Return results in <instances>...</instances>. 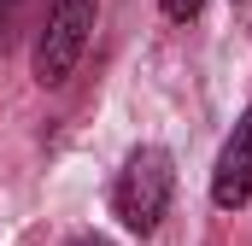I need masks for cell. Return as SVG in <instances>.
Returning <instances> with one entry per match:
<instances>
[{
    "label": "cell",
    "mask_w": 252,
    "mask_h": 246,
    "mask_svg": "<svg viewBox=\"0 0 252 246\" xmlns=\"http://www.w3.org/2000/svg\"><path fill=\"white\" fill-rule=\"evenodd\" d=\"M24 6H30V0H0V59L12 53V41H18V30H24Z\"/></svg>",
    "instance_id": "4"
},
{
    "label": "cell",
    "mask_w": 252,
    "mask_h": 246,
    "mask_svg": "<svg viewBox=\"0 0 252 246\" xmlns=\"http://www.w3.org/2000/svg\"><path fill=\"white\" fill-rule=\"evenodd\" d=\"M199 6H205V0H164V18L188 24V18H199Z\"/></svg>",
    "instance_id": "5"
},
{
    "label": "cell",
    "mask_w": 252,
    "mask_h": 246,
    "mask_svg": "<svg viewBox=\"0 0 252 246\" xmlns=\"http://www.w3.org/2000/svg\"><path fill=\"white\" fill-rule=\"evenodd\" d=\"M170 153L164 147H135L124 158V170H118V182H112V211H118V223L135 229V235H153L158 229V217H164V205H170Z\"/></svg>",
    "instance_id": "1"
},
{
    "label": "cell",
    "mask_w": 252,
    "mask_h": 246,
    "mask_svg": "<svg viewBox=\"0 0 252 246\" xmlns=\"http://www.w3.org/2000/svg\"><path fill=\"white\" fill-rule=\"evenodd\" d=\"M76 246H106V241H76Z\"/></svg>",
    "instance_id": "6"
},
{
    "label": "cell",
    "mask_w": 252,
    "mask_h": 246,
    "mask_svg": "<svg viewBox=\"0 0 252 246\" xmlns=\"http://www.w3.org/2000/svg\"><path fill=\"white\" fill-rule=\"evenodd\" d=\"M88 30H94V0H47L41 35H35V82L41 88H59L76 70L82 47H88Z\"/></svg>",
    "instance_id": "2"
},
{
    "label": "cell",
    "mask_w": 252,
    "mask_h": 246,
    "mask_svg": "<svg viewBox=\"0 0 252 246\" xmlns=\"http://www.w3.org/2000/svg\"><path fill=\"white\" fill-rule=\"evenodd\" d=\"M211 199H217L223 211H241V205L252 199V106H247V118L235 123V135L223 141V153H217Z\"/></svg>",
    "instance_id": "3"
}]
</instances>
